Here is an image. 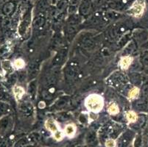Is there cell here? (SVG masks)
<instances>
[{
    "label": "cell",
    "instance_id": "cell-1",
    "mask_svg": "<svg viewBox=\"0 0 148 147\" xmlns=\"http://www.w3.org/2000/svg\"><path fill=\"white\" fill-rule=\"evenodd\" d=\"M85 105L90 111L97 113L103 107V99L100 96L92 94L87 97L85 101Z\"/></svg>",
    "mask_w": 148,
    "mask_h": 147
},
{
    "label": "cell",
    "instance_id": "cell-2",
    "mask_svg": "<svg viewBox=\"0 0 148 147\" xmlns=\"http://www.w3.org/2000/svg\"><path fill=\"white\" fill-rule=\"evenodd\" d=\"M144 8H145V0H137L133 5L130 10L134 16H139L143 13Z\"/></svg>",
    "mask_w": 148,
    "mask_h": 147
},
{
    "label": "cell",
    "instance_id": "cell-3",
    "mask_svg": "<svg viewBox=\"0 0 148 147\" xmlns=\"http://www.w3.org/2000/svg\"><path fill=\"white\" fill-rule=\"evenodd\" d=\"M131 140L130 136L129 135L128 133L124 134L122 137H120V139L119 141V147H126L128 145L129 142Z\"/></svg>",
    "mask_w": 148,
    "mask_h": 147
},
{
    "label": "cell",
    "instance_id": "cell-4",
    "mask_svg": "<svg viewBox=\"0 0 148 147\" xmlns=\"http://www.w3.org/2000/svg\"><path fill=\"white\" fill-rule=\"evenodd\" d=\"M45 126L48 130L52 132L53 133H55V132L57 131V130H58V128L56 122L54 121V120L51 119V118L50 119H48L47 121H46Z\"/></svg>",
    "mask_w": 148,
    "mask_h": 147
},
{
    "label": "cell",
    "instance_id": "cell-5",
    "mask_svg": "<svg viewBox=\"0 0 148 147\" xmlns=\"http://www.w3.org/2000/svg\"><path fill=\"white\" fill-rule=\"evenodd\" d=\"M132 60L133 58L130 57H122L120 60V66L122 67L124 69H127L130 65L131 64Z\"/></svg>",
    "mask_w": 148,
    "mask_h": 147
},
{
    "label": "cell",
    "instance_id": "cell-6",
    "mask_svg": "<svg viewBox=\"0 0 148 147\" xmlns=\"http://www.w3.org/2000/svg\"><path fill=\"white\" fill-rule=\"evenodd\" d=\"M13 92H14L16 99H20L23 96V95L25 94V90L23 89V88L20 87V86H15L13 88Z\"/></svg>",
    "mask_w": 148,
    "mask_h": 147
},
{
    "label": "cell",
    "instance_id": "cell-7",
    "mask_svg": "<svg viewBox=\"0 0 148 147\" xmlns=\"http://www.w3.org/2000/svg\"><path fill=\"white\" fill-rule=\"evenodd\" d=\"M65 133L66 135L72 137L75 133V126L73 124H69L65 128Z\"/></svg>",
    "mask_w": 148,
    "mask_h": 147
},
{
    "label": "cell",
    "instance_id": "cell-8",
    "mask_svg": "<svg viewBox=\"0 0 148 147\" xmlns=\"http://www.w3.org/2000/svg\"><path fill=\"white\" fill-rule=\"evenodd\" d=\"M108 111L109 113H111V114H113V115H114V114H117V113H119V110L117 105H116L115 103H113L108 107Z\"/></svg>",
    "mask_w": 148,
    "mask_h": 147
},
{
    "label": "cell",
    "instance_id": "cell-9",
    "mask_svg": "<svg viewBox=\"0 0 148 147\" xmlns=\"http://www.w3.org/2000/svg\"><path fill=\"white\" fill-rule=\"evenodd\" d=\"M137 118L138 116L134 111H129L127 113V119L130 122H135L136 121H137Z\"/></svg>",
    "mask_w": 148,
    "mask_h": 147
},
{
    "label": "cell",
    "instance_id": "cell-10",
    "mask_svg": "<svg viewBox=\"0 0 148 147\" xmlns=\"http://www.w3.org/2000/svg\"><path fill=\"white\" fill-rule=\"evenodd\" d=\"M138 94H139V90H138V88L135 87L134 88H132L130 92H129V97L131 99H135L136 97L138 96Z\"/></svg>",
    "mask_w": 148,
    "mask_h": 147
},
{
    "label": "cell",
    "instance_id": "cell-11",
    "mask_svg": "<svg viewBox=\"0 0 148 147\" xmlns=\"http://www.w3.org/2000/svg\"><path fill=\"white\" fill-rule=\"evenodd\" d=\"M8 106L5 104L0 102V116L5 114L8 112Z\"/></svg>",
    "mask_w": 148,
    "mask_h": 147
},
{
    "label": "cell",
    "instance_id": "cell-12",
    "mask_svg": "<svg viewBox=\"0 0 148 147\" xmlns=\"http://www.w3.org/2000/svg\"><path fill=\"white\" fill-rule=\"evenodd\" d=\"M14 66L17 68H21L25 66V63L21 59L16 60L14 62Z\"/></svg>",
    "mask_w": 148,
    "mask_h": 147
},
{
    "label": "cell",
    "instance_id": "cell-13",
    "mask_svg": "<svg viewBox=\"0 0 148 147\" xmlns=\"http://www.w3.org/2000/svg\"><path fill=\"white\" fill-rule=\"evenodd\" d=\"M53 136L57 141H60V140L62 139V137H63V134H62V132L60 131L58 129V130H57V131L54 133Z\"/></svg>",
    "mask_w": 148,
    "mask_h": 147
},
{
    "label": "cell",
    "instance_id": "cell-14",
    "mask_svg": "<svg viewBox=\"0 0 148 147\" xmlns=\"http://www.w3.org/2000/svg\"><path fill=\"white\" fill-rule=\"evenodd\" d=\"M106 147H115L116 146L115 141H114L113 139L108 140V141L106 142Z\"/></svg>",
    "mask_w": 148,
    "mask_h": 147
}]
</instances>
